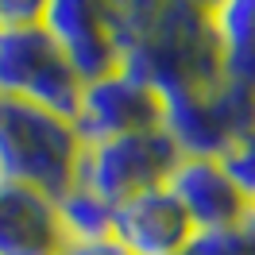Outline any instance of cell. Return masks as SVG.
<instances>
[{
  "mask_svg": "<svg viewBox=\"0 0 255 255\" xmlns=\"http://www.w3.org/2000/svg\"><path fill=\"white\" fill-rule=\"evenodd\" d=\"M128 74L147 81L166 101L186 89H213L224 78V54L213 39L209 16L182 0H170L159 23L120 54Z\"/></svg>",
  "mask_w": 255,
  "mask_h": 255,
  "instance_id": "cell-1",
  "label": "cell"
},
{
  "mask_svg": "<svg viewBox=\"0 0 255 255\" xmlns=\"http://www.w3.org/2000/svg\"><path fill=\"white\" fill-rule=\"evenodd\" d=\"M81 147L85 143L70 116L0 97V178L58 197L78 178Z\"/></svg>",
  "mask_w": 255,
  "mask_h": 255,
  "instance_id": "cell-2",
  "label": "cell"
},
{
  "mask_svg": "<svg viewBox=\"0 0 255 255\" xmlns=\"http://www.w3.org/2000/svg\"><path fill=\"white\" fill-rule=\"evenodd\" d=\"M81 85L85 81L66 62L43 23L0 27V97L31 101L39 109L74 120Z\"/></svg>",
  "mask_w": 255,
  "mask_h": 255,
  "instance_id": "cell-3",
  "label": "cell"
},
{
  "mask_svg": "<svg viewBox=\"0 0 255 255\" xmlns=\"http://www.w3.org/2000/svg\"><path fill=\"white\" fill-rule=\"evenodd\" d=\"M178 147L162 128L105 139V143H85L78 159V186L93 190L109 205H120L135 193L159 190L178 166Z\"/></svg>",
  "mask_w": 255,
  "mask_h": 255,
  "instance_id": "cell-4",
  "label": "cell"
},
{
  "mask_svg": "<svg viewBox=\"0 0 255 255\" xmlns=\"http://www.w3.org/2000/svg\"><path fill=\"white\" fill-rule=\"evenodd\" d=\"M74 128H78L81 143H105V139L162 128V97L147 81L128 74L124 66H116L81 85Z\"/></svg>",
  "mask_w": 255,
  "mask_h": 255,
  "instance_id": "cell-5",
  "label": "cell"
},
{
  "mask_svg": "<svg viewBox=\"0 0 255 255\" xmlns=\"http://www.w3.org/2000/svg\"><path fill=\"white\" fill-rule=\"evenodd\" d=\"M39 23L81 81H93L120 66V31L109 0H47Z\"/></svg>",
  "mask_w": 255,
  "mask_h": 255,
  "instance_id": "cell-6",
  "label": "cell"
},
{
  "mask_svg": "<svg viewBox=\"0 0 255 255\" xmlns=\"http://www.w3.org/2000/svg\"><path fill=\"white\" fill-rule=\"evenodd\" d=\"M166 190L186 213L193 240L228 232L248 221L252 197L236 186V178L224 170L221 159H178L174 174L166 178Z\"/></svg>",
  "mask_w": 255,
  "mask_h": 255,
  "instance_id": "cell-7",
  "label": "cell"
},
{
  "mask_svg": "<svg viewBox=\"0 0 255 255\" xmlns=\"http://www.w3.org/2000/svg\"><path fill=\"white\" fill-rule=\"evenodd\" d=\"M112 240L128 255H174L193 244V228L166 186L135 193L116 205Z\"/></svg>",
  "mask_w": 255,
  "mask_h": 255,
  "instance_id": "cell-8",
  "label": "cell"
},
{
  "mask_svg": "<svg viewBox=\"0 0 255 255\" xmlns=\"http://www.w3.org/2000/svg\"><path fill=\"white\" fill-rule=\"evenodd\" d=\"M62 244L54 197L0 178V255H54Z\"/></svg>",
  "mask_w": 255,
  "mask_h": 255,
  "instance_id": "cell-9",
  "label": "cell"
},
{
  "mask_svg": "<svg viewBox=\"0 0 255 255\" xmlns=\"http://www.w3.org/2000/svg\"><path fill=\"white\" fill-rule=\"evenodd\" d=\"M162 131L170 135L182 159H221L232 147L236 131L224 120L213 89H186L162 101Z\"/></svg>",
  "mask_w": 255,
  "mask_h": 255,
  "instance_id": "cell-10",
  "label": "cell"
},
{
  "mask_svg": "<svg viewBox=\"0 0 255 255\" xmlns=\"http://www.w3.org/2000/svg\"><path fill=\"white\" fill-rule=\"evenodd\" d=\"M54 209H58V224H62V240H112V217H116V205H109L105 197H97L93 190L85 186H70L54 197Z\"/></svg>",
  "mask_w": 255,
  "mask_h": 255,
  "instance_id": "cell-11",
  "label": "cell"
},
{
  "mask_svg": "<svg viewBox=\"0 0 255 255\" xmlns=\"http://www.w3.org/2000/svg\"><path fill=\"white\" fill-rule=\"evenodd\" d=\"M209 27L224 62L255 58V0H217L209 12Z\"/></svg>",
  "mask_w": 255,
  "mask_h": 255,
  "instance_id": "cell-12",
  "label": "cell"
},
{
  "mask_svg": "<svg viewBox=\"0 0 255 255\" xmlns=\"http://www.w3.org/2000/svg\"><path fill=\"white\" fill-rule=\"evenodd\" d=\"M193 248L201 255H255V209L248 213L244 224L228 228V232H217V236L193 240Z\"/></svg>",
  "mask_w": 255,
  "mask_h": 255,
  "instance_id": "cell-13",
  "label": "cell"
},
{
  "mask_svg": "<svg viewBox=\"0 0 255 255\" xmlns=\"http://www.w3.org/2000/svg\"><path fill=\"white\" fill-rule=\"evenodd\" d=\"M221 162H224V170L236 178V186L252 197V205H255V131L232 139V147L221 155Z\"/></svg>",
  "mask_w": 255,
  "mask_h": 255,
  "instance_id": "cell-14",
  "label": "cell"
},
{
  "mask_svg": "<svg viewBox=\"0 0 255 255\" xmlns=\"http://www.w3.org/2000/svg\"><path fill=\"white\" fill-rule=\"evenodd\" d=\"M47 0H0V27H19V23H39Z\"/></svg>",
  "mask_w": 255,
  "mask_h": 255,
  "instance_id": "cell-15",
  "label": "cell"
},
{
  "mask_svg": "<svg viewBox=\"0 0 255 255\" xmlns=\"http://www.w3.org/2000/svg\"><path fill=\"white\" fill-rule=\"evenodd\" d=\"M54 255H128V252L116 244V240H89V244H81V240H66Z\"/></svg>",
  "mask_w": 255,
  "mask_h": 255,
  "instance_id": "cell-16",
  "label": "cell"
},
{
  "mask_svg": "<svg viewBox=\"0 0 255 255\" xmlns=\"http://www.w3.org/2000/svg\"><path fill=\"white\" fill-rule=\"evenodd\" d=\"M182 4H190V8H197V12H213V4H217V0H182Z\"/></svg>",
  "mask_w": 255,
  "mask_h": 255,
  "instance_id": "cell-17",
  "label": "cell"
},
{
  "mask_svg": "<svg viewBox=\"0 0 255 255\" xmlns=\"http://www.w3.org/2000/svg\"><path fill=\"white\" fill-rule=\"evenodd\" d=\"M174 255H201V252H197V248L190 244V248H182V252H174Z\"/></svg>",
  "mask_w": 255,
  "mask_h": 255,
  "instance_id": "cell-18",
  "label": "cell"
}]
</instances>
